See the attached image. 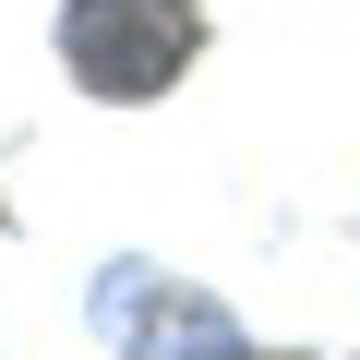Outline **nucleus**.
Returning a JSON list of instances; mask_svg holds the SVG:
<instances>
[{"label":"nucleus","instance_id":"nucleus-1","mask_svg":"<svg viewBox=\"0 0 360 360\" xmlns=\"http://www.w3.org/2000/svg\"><path fill=\"white\" fill-rule=\"evenodd\" d=\"M60 60L96 96H156L193 60V0H72L60 13Z\"/></svg>","mask_w":360,"mask_h":360}]
</instances>
